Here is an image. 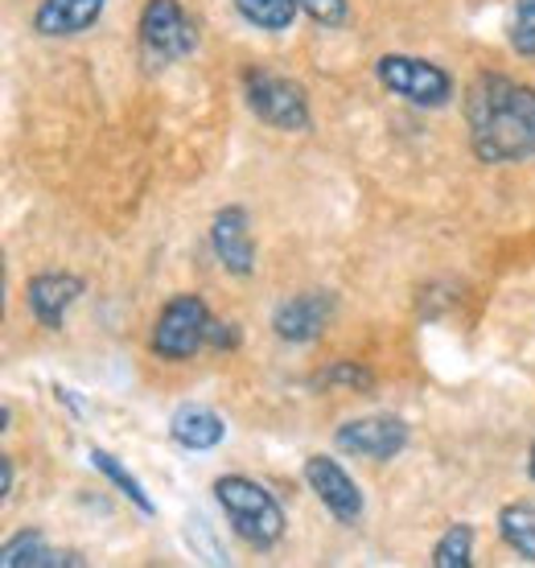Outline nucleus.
I'll use <instances>...</instances> for the list:
<instances>
[{"label":"nucleus","instance_id":"423d86ee","mask_svg":"<svg viewBox=\"0 0 535 568\" xmlns=\"http://www.w3.org/2000/svg\"><path fill=\"white\" fill-rule=\"evenodd\" d=\"M137 38H141V50L153 67L182 62L198 50V29L182 9V0H144Z\"/></svg>","mask_w":535,"mask_h":568},{"label":"nucleus","instance_id":"b1692460","mask_svg":"<svg viewBox=\"0 0 535 568\" xmlns=\"http://www.w3.org/2000/svg\"><path fill=\"white\" fill-rule=\"evenodd\" d=\"M527 478L535 483V440H532V454H527Z\"/></svg>","mask_w":535,"mask_h":568},{"label":"nucleus","instance_id":"5701e85b","mask_svg":"<svg viewBox=\"0 0 535 568\" xmlns=\"http://www.w3.org/2000/svg\"><path fill=\"white\" fill-rule=\"evenodd\" d=\"M13 486H17V469H13V457L0 454V495L13 498Z\"/></svg>","mask_w":535,"mask_h":568},{"label":"nucleus","instance_id":"f8f14e48","mask_svg":"<svg viewBox=\"0 0 535 568\" xmlns=\"http://www.w3.org/2000/svg\"><path fill=\"white\" fill-rule=\"evenodd\" d=\"M108 0H42L33 9V33L38 38H79L95 29Z\"/></svg>","mask_w":535,"mask_h":568},{"label":"nucleus","instance_id":"4be33fe9","mask_svg":"<svg viewBox=\"0 0 535 568\" xmlns=\"http://www.w3.org/2000/svg\"><path fill=\"white\" fill-rule=\"evenodd\" d=\"M240 326L235 322H211V329H206V346H214V351H240Z\"/></svg>","mask_w":535,"mask_h":568},{"label":"nucleus","instance_id":"7ed1b4c3","mask_svg":"<svg viewBox=\"0 0 535 568\" xmlns=\"http://www.w3.org/2000/svg\"><path fill=\"white\" fill-rule=\"evenodd\" d=\"M375 79H380L383 91H392L395 100L424 108V112L450 108L453 91H457V83H453V74L445 67L416 54H380L375 58Z\"/></svg>","mask_w":535,"mask_h":568},{"label":"nucleus","instance_id":"aec40b11","mask_svg":"<svg viewBox=\"0 0 535 568\" xmlns=\"http://www.w3.org/2000/svg\"><path fill=\"white\" fill-rule=\"evenodd\" d=\"M507 42L519 58L535 62V0H515L507 21Z\"/></svg>","mask_w":535,"mask_h":568},{"label":"nucleus","instance_id":"9d476101","mask_svg":"<svg viewBox=\"0 0 535 568\" xmlns=\"http://www.w3.org/2000/svg\"><path fill=\"white\" fill-rule=\"evenodd\" d=\"M87 293V281L74 272H38L26 284V305L42 329H62L71 305Z\"/></svg>","mask_w":535,"mask_h":568},{"label":"nucleus","instance_id":"1a4fd4ad","mask_svg":"<svg viewBox=\"0 0 535 568\" xmlns=\"http://www.w3.org/2000/svg\"><path fill=\"white\" fill-rule=\"evenodd\" d=\"M339 310V297L325 293V288H313V293H296V297L281 301L272 310V334L289 346H305V342L322 338L330 317Z\"/></svg>","mask_w":535,"mask_h":568},{"label":"nucleus","instance_id":"4468645a","mask_svg":"<svg viewBox=\"0 0 535 568\" xmlns=\"http://www.w3.org/2000/svg\"><path fill=\"white\" fill-rule=\"evenodd\" d=\"M0 565L4 568H83L87 560L79 552H58V548H50V540H46L38 527H29V531H21V536H13V540L4 544V552H0Z\"/></svg>","mask_w":535,"mask_h":568},{"label":"nucleus","instance_id":"f3484780","mask_svg":"<svg viewBox=\"0 0 535 568\" xmlns=\"http://www.w3.org/2000/svg\"><path fill=\"white\" fill-rule=\"evenodd\" d=\"M235 13L260 33H289L301 13V0H235Z\"/></svg>","mask_w":535,"mask_h":568},{"label":"nucleus","instance_id":"412c9836","mask_svg":"<svg viewBox=\"0 0 535 568\" xmlns=\"http://www.w3.org/2000/svg\"><path fill=\"white\" fill-rule=\"evenodd\" d=\"M301 13L310 17L313 26L342 29L351 21V4H346V0H301Z\"/></svg>","mask_w":535,"mask_h":568},{"label":"nucleus","instance_id":"a211bd4d","mask_svg":"<svg viewBox=\"0 0 535 568\" xmlns=\"http://www.w3.org/2000/svg\"><path fill=\"white\" fill-rule=\"evenodd\" d=\"M474 524H450L433 548V568H474Z\"/></svg>","mask_w":535,"mask_h":568},{"label":"nucleus","instance_id":"dca6fc26","mask_svg":"<svg viewBox=\"0 0 535 568\" xmlns=\"http://www.w3.org/2000/svg\"><path fill=\"white\" fill-rule=\"evenodd\" d=\"M498 536L511 552L535 565V498H519L498 511Z\"/></svg>","mask_w":535,"mask_h":568},{"label":"nucleus","instance_id":"9b49d317","mask_svg":"<svg viewBox=\"0 0 535 568\" xmlns=\"http://www.w3.org/2000/svg\"><path fill=\"white\" fill-rule=\"evenodd\" d=\"M211 247L219 264H223L235 281H248L255 272V240H252V219L243 206H223L211 219Z\"/></svg>","mask_w":535,"mask_h":568},{"label":"nucleus","instance_id":"20e7f679","mask_svg":"<svg viewBox=\"0 0 535 568\" xmlns=\"http://www.w3.org/2000/svg\"><path fill=\"white\" fill-rule=\"evenodd\" d=\"M211 305L198 293H178L161 305L149 334V351L161 363H190V358L206 346V329H211Z\"/></svg>","mask_w":535,"mask_h":568},{"label":"nucleus","instance_id":"f03ea898","mask_svg":"<svg viewBox=\"0 0 535 568\" xmlns=\"http://www.w3.org/2000/svg\"><path fill=\"white\" fill-rule=\"evenodd\" d=\"M211 495L219 503V511L226 515L231 531L248 548L272 552L284 540V527H289L284 524V507L264 483H255L248 474H223V478H214Z\"/></svg>","mask_w":535,"mask_h":568},{"label":"nucleus","instance_id":"2eb2a0df","mask_svg":"<svg viewBox=\"0 0 535 568\" xmlns=\"http://www.w3.org/2000/svg\"><path fill=\"white\" fill-rule=\"evenodd\" d=\"M87 457H91V466H95L99 474H103V478H108V483H112L115 490H120V495H124L128 503H132V507H137V511L144 515V519H153V515H157V503L149 495H144L141 478H137V474H132V469H128L124 462H120V457L108 454V449H99V445H87Z\"/></svg>","mask_w":535,"mask_h":568},{"label":"nucleus","instance_id":"6ab92c4d","mask_svg":"<svg viewBox=\"0 0 535 568\" xmlns=\"http://www.w3.org/2000/svg\"><path fill=\"white\" fill-rule=\"evenodd\" d=\"M317 387H330V392H354V396H371L375 392V375L351 358H339V363H330V367L313 379Z\"/></svg>","mask_w":535,"mask_h":568},{"label":"nucleus","instance_id":"0eeeda50","mask_svg":"<svg viewBox=\"0 0 535 568\" xmlns=\"http://www.w3.org/2000/svg\"><path fill=\"white\" fill-rule=\"evenodd\" d=\"M412 428L404 416L395 413H375V416H354L334 428V445L342 454L363 457V462H392L408 449Z\"/></svg>","mask_w":535,"mask_h":568},{"label":"nucleus","instance_id":"6e6552de","mask_svg":"<svg viewBox=\"0 0 535 568\" xmlns=\"http://www.w3.org/2000/svg\"><path fill=\"white\" fill-rule=\"evenodd\" d=\"M301 478H305V486H310L313 495H317V503H322L325 511L334 515L339 524H359L363 519V490H359V483L351 478V469L342 466L339 457L330 454H313L305 457V466H301Z\"/></svg>","mask_w":535,"mask_h":568},{"label":"nucleus","instance_id":"39448f33","mask_svg":"<svg viewBox=\"0 0 535 568\" xmlns=\"http://www.w3.org/2000/svg\"><path fill=\"white\" fill-rule=\"evenodd\" d=\"M243 100L260 124L276 132H305L313 124L310 91L284 74L260 71V67L243 71Z\"/></svg>","mask_w":535,"mask_h":568},{"label":"nucleus","instance_id":"f257e3e1","mask_svg":"<svg viewBox=\"0 0 535 568\" xmlns=\"http://www.w3.org/2000/svg\"><path fill=\"white\" fill-rule=\"evenodd\" d=\"M470 153L482 165H519L535 156V87L486 71L465 91Z\"/></svg>","mask_w":535,"mask_h":568},{"label":"nucleus","instance_id":"ddd939ff","mask_svg":"<svg viewBox=\"0 0 535 568\" xmlns=\"http://www.w3.org/2000/svg\"><path fill=\"white\" fill-rule=\"evenodd\" d=\"M170 437L185 454H211L226 440V420L206 404H182L170 416Z\"/></svg>","mask_w":535,"mask_h":568}]
</instances>
